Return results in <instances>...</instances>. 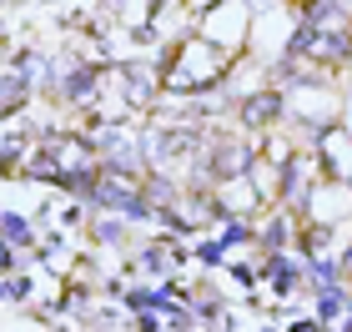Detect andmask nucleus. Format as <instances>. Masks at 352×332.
Returning a JSON list of instances; mask_svg holds the SVG:
<instances>
[{
    "label": "nucleus",
    "mask_w": 352,
    "mask_h": 332,
    "mask_svg": "<svg viewBox=\"0 0 352 332\" xmlns=\"http://www.w3.org/2000/svg\"><path fill=\"white\" fill-rule=\"evenodd\" d=\"M277 111H282V101L267 91V96H252V101H247V121H252V126H267Z\"/></svg>",
    "instance_id": "obj_1"
},
{
    "label": "nucleus",
    "mask_w": 352,
    "mask_h": 332,
    "mask_svg": "<svg viewBox=\"0 0 352 332\" xmlns=\"http://www.w3.org/2000/svg\"><path fill=\"white\" fill-rule=\"evenodd\" d=\"M322 312H327V318H338V312H342V292H322Z\"/></svg>",
    "instance_id": "obj_2"
}]
</instances>
